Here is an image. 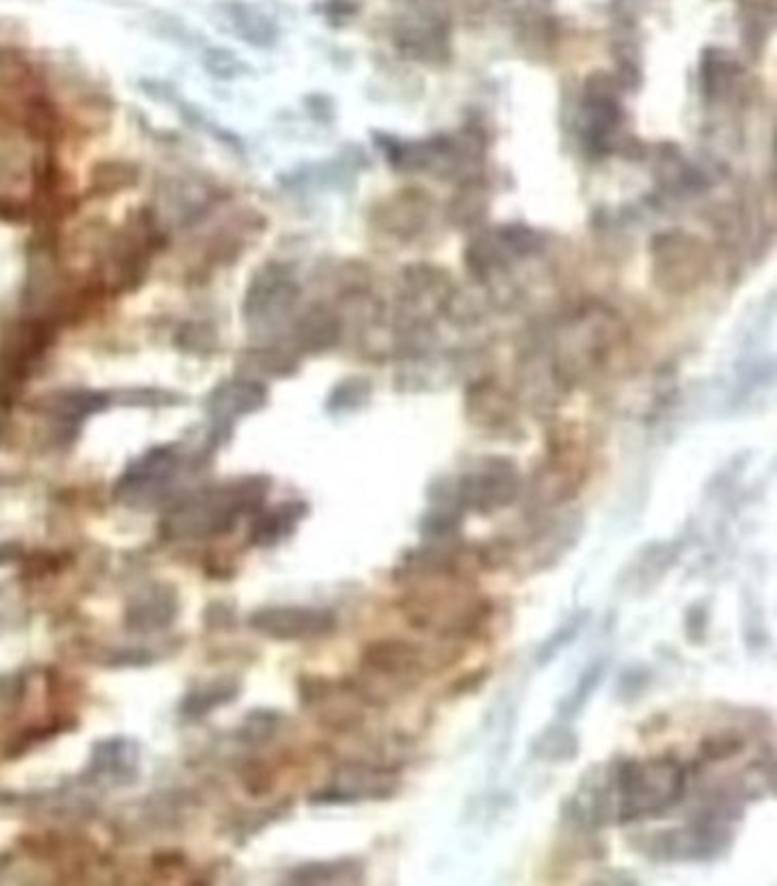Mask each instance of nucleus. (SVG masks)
<instances>
[{
	"mask_svg": "<svg viewBox=\"0 0 777 886\" xmlns=\"http://www.w3.org/2000/svg\"><path fill=\"white\" fill-rule=\"evenodd\" d=\"M684 768L673 759L623 761L613 768L609 786H595L588 795L593 823H629L661 814L682 798Z\"/></svg>",
	"mask_w": 777,
	"mask_h": 886,
	"instance_id": "f257e3e1",
	"label": "nucleus"
},
{
	"mask_svg": "<svg viewBox=\"0 0 777 886\" xmlns=\"http://www.w3.org/2000/svg\"><path fill=\"white\" fill-rule=\"evenodd\" d=\"M267 634L278 638H317L335 629V615L322 609H269L258 618Z\"/></svg>",
	"mask_w": 777,
	"mask_h": 886,
	"instance_id": "39448f33",
	"label": "nucleus"
},
{
	"mask_svg": "<svg viewBox=\"0 0 777 886\" xmlns=\"http://www.w3.org/2000/svg\"><path fill=\"white\" fill-rule=\"evenodd\" d=\"M604 672H607V661H604V659L593 661L591 666H588L582 672V677H579L577 686L572 688V693L566 697V700L561 702V716L563 718L577 716V713L586 707V702L591 700V695L595 693V688L602 684Z\"/></svg>",
	"mask_w": 777,
	"mask_h": 886,
	"instance_id": "9d476101",
	"label": "nucleus"
},
{
	"mask_svg": "<svg viewBox=\"0 0 777 886\" xmlns=\"http://www.w3.org/2000/svg\"><path fill=\"white\" fill-rule=\"evenodd\" d=\"M657 852L664 859H705L723 846V832L711 825H693L654 836Z\"/></svg>",
	"mask_w": 777,
	"mask_h": 886,
	"instance_id": "423d86ee",
	"label": "nucleus"
},
{
	"mask_svg": "<svg viewBox=\"0 0 777 886\" xmlns=\"http://www.w3.org/2000/svg\"><path fill=\"white\" fill-rule=\"evenodd\" d=\"M365 663L372 670L402 677L420 666V652H417L415 645H408L404 641H383L374 643L365 652Z\"/></svg>",
	"mask_w": 777,
	"mask_h": 886,
	"instance_id": "0eeeda50",
	"label": "nucleus"
},
{
	"mask_svg": "<svg viewBox=\"0 0 777 886\" xmlns=\"http://www.w3.org/2000/svg\"><path fill=\"white\" fill-rule=\"evenodd\" d=\"M531 750H534L538 759L559 764V761H570L572 757H577L579 743H577L575 734H570L568 729L550 727L547 732H543L541 736L536 738L534 745H531Z\"/></svg>",
	"mask_w": 777,
	"mask_h": 886,
	"instance_id": "1a4fd4ad",
	"label": "nucleus"
},
{
	"mask_svg": "<svg viewBox=\"0 0 777 886\" xmlns=\"http://www.w3.org/2000/svg\"><path fill=\"white\" fill-rule=\"evenodd\" d=\"M224 10L228 21L233 23L237 35H240L244 41H249L251 46L267 48L276 41V26L272 23V19H267V16L256 10V7H251L247 3H228Z\"/></svg>",
	"mask_w": 777,
	"mask_h": 886,
	"instance_id": "6e6552de",
	"label": "nucleus"
},
{
	"mask_svg": "<svg viewBox=\"0 0 777 886\" xmlns=\"http://www.w3.org/2000/svg\"><path fill=\"white\" fill-rule=\"evenodd\" d=\"M363 880V864L356 859L331 861V864H317L301 871V882H322V884H356Z\"/></svg>",
	"mask_w": 777,
	"mask_h": 886,
	"instance_id": "9b49d317",
	"label": "nucleus"
},
{
	"mask_svg": "<svg viewBox=\"0 0 777 886\" xmlns=\"http://www.w3.org/2000/svg\"><path fill=\"white\" fill-rule=\"evenodd\" d=\"M586 618H588V613H577L563 622V625L556 629L554 634L541 645V650H538V663L545 666V663H550L556 654L566 650V647L579 636V631L584 629Z\"/></svg>",
	"mask_w": 777,
	"mask_h": 886,
	"instance_id": "ddd939ff",
	"label": "nucleus"
},
{
	"mask_svg": "<svg viewBox=\"0 0 777 886\" xmlns=\"http://www.w3.org/2000/svg\"><path fill=\"white\" fill-rule=\"evenodd\" d=\"M449 495L433 497L436 502L452 506L456 511L470 508L477 513H495L511 506L520 495V472L506 458H486L477 470L463 474L456 483H449Z\"/></svg>",
	"mask_w": 777,
	"mask_h": 886,
	"instance_id": "f03ea898",
	"label": "nucleus"
},
{
	"mask_svg": "<svg viewBox=\"0 0 777 886\" xmlns=\"http://www.w3.org/2000/svg\"><path fill=\"white\" fill-rule=\"evenodd\" d=\"M203 69L217 80H233L244 71V64L226 48H208L203 55Z\"/></svg>",
	"mask_w": 777,
	"mask_h": 886,
	"instance_id": "dca6fc26",
	"label": "nucleus"
},
{
	"mask_svg": "<svg viewBox=\"0 0 777 886\" xmlns=\"http://www.w3.org/2000/svg\"><path fill=\"white\" fill-rule=\"evenodd\" d=\"M370 392H372V388L365 379L342 381L338 388L333 390V395L329 399V408L340 410V413H345V410H356V408H361L363 404H367Z\"/></svg>",
	"mask_w": 777,
	"mask_h": 886,
	"instance_id": "4468645a",
	"label": "nucleus"
},
{
	"mask_svg": "<svg viewBox=\"0 0 777 886\" xmlns=\"http://www.w3.org/2000/svg\"><path fill=\"white\" fill-rule=\"evenodd\" d=\"M137 180V169L130 164H103L96 171L94 187L98 192H117L124 190L126 185H133Z\"/></svg>",
	"mask_w": 777,
	"mask_h": 886,
	"instance_id": "f3484780",
	"label": "nucleus"
},
{
	"mask_svg": "<svg viewBox=\"0 0 777 886\" xmlns=\"http://www.w3.org/2000/svg\"><path fill=\"white\" fill-rule=\"evenodd\" d=\"M294 299H297V287L290 283L283 267L267 265L253 276L247 301H244V315H247L249 322L251 319L263 322V319L274 317V313L288 310Z\"/></svg>",
	"mask_w": 777,
	"mask_h": 886,
	"instance_id": "20e7f679",
	"label": "nucleus"
},
{
	"mask_svg": "<svg viewBox=\"0 0 777 886\" xmlns=\"http://www.w3.org/2000/svg\"><path fill=\"white\" fill-rule=\"evenodd\" d=\"M338 338V322L324 310H317V313H310L304 322H301L299 328V340L301 347L320 351L331 347V344Z\"/></svg>",
	"mask_w": 777,
	"mask_h": 886,
	"instance_id": "f8f14e48",
	"label": "nucleus"
},
{
	"mask_svg": "<svg viewBox=\"0 0 777 886\" xmlns=\"http://www.w3.org/2000/svg\"><path fill=\"white\" fill-rule=\"evenodd\" d=\"M306 515V504H288L278 508V513L267 518L263 524H260L258 531L263 536L265 543H272V540L281 538L283 533H288L294 524H297L301 518Z\"/></svg>",
	"mask_w": 777,
	"mask_h": 886,
	"instance_id": "2eb2a0df",
	"label": "nucleus"
},
{
	"mask_svg": "<svg viewBox=\"0 0 777 886\" xmlns=\"http://www.w3.org/2000/svg\"><path fill=\"white\" fill-rule=\"evenodd\" d=\"M741 750V743L732 736H718L709 738L707 743H702V754H707L709 759H730L732 754Z\"/></svg>",
	"mask_w": 777,
	"mask_h": 886,
	"instance_id": "a211bd4d",
	"label": "nucleus"
},
{
	"mask_svg": "<svg viewBox=\"0 0 777 886\" xmlns=\"http://www.w3.org/2000/svg\"><path fill=\"white\" fill-rule=\"evenodd\" d=\"M654 265L657 281L664 283L666 290H689L693 283H698L705 256L691 237L664 235L654 246Z\"/></svg>",
	"mask_w": 777,
	"mask_h": 886,
	"instance_id": "7ed1b4c3",
	"label": "nucleus"
}]
</instances>
